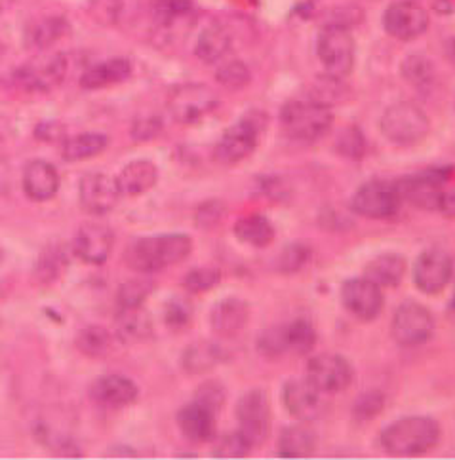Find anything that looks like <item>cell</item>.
Segmentation results:
<instances>
[{
  "mask_svg": "<svg viewBox=\"0 0 455 460\" xmlns=\"http://www.w3.org/2000/svg\"><path fill=\"white\" fill-rule=\"evenodd\" d=\"M311 259V248L303 242H294L284 248L276 261V269L284 274H294L305 267V262Z\"/></svg>",
  "mask_w": 455,
  "mask_h": 460,
  "instance_id": "37",
  "label": "cell"
},
{
  "mask_svg": "<svg viewBox=\"0 0 455 460\" xmlns=\"http://www.w3.org/2000/svg\"><path fill=\"white\" fill-rule=\"evenodd\" d=\"M22 185L27 199L46 202L54 199L59 190V173L54 168V164L46 160H32L23 170Z\"/></svg>",
  "mask_w": 455,
  "mask_h": 460,
  "instance_id": "21",
  "label": "cell"
},
{
  "mask_svg": "<svg viewBox=\"0 0 455 460\" xmlns=\"http://www.w3.org/2000/svg\"><path fill=\"white\" fill-rule=\"evenodd\" d=\"M453 274V261L442 250L421 253L414 267V282L425 295H438L446 289Z\"/></svg>",
  "mask_w": 455,
  "mask_h": 460,
  "instance_id": "16",
  "label": "cell"
},
{
  "mask_svg": "<svg viewBox=\"0 0 455 460\" xmlns=\"http://www.w3.org/2000/svg\"><path fill=\"white\" fill-rule=\"evenodd\" d=\"M107 146H109L107 136L88 131V134H78L75 137L65 139L61 155L67 162H83L102 155Z\"/></svg>",
  "mask_w": 455,
  "mask_h": 460,
  "instance_id": "31",
  "label": "cell"
},
{
  "mask_svg": "<svg viewBox=\"0 0 455 460\" xmlns=\"http://www.w3.org/2000/svg\"><path fill=\"white\" fill-rule=\"evenodd\" d=\"M67 265H69L67 252H65L63 245L54 243L50 248H46L37 261V267H35L37 280L40 284H52L58 280V278L63 276L65 270H67Z\"/></svg>",
  "mask_w": 455,
  "mask_h": 460,
  "instance_id": "35",
  "label": "cell"
},
{
  "mask_svg": "<svg viewBox=\"0 0 455 460\" xmlns=\"http://www.w3.org/2000/svg\"><path fill=\"white\" fill-rule=\"evenodd\" d=\"M433 332L434 318L425 306L408 301L397 308L391 333L400 347H419L431 339Z\"/></svg>",
  "mask_w": 455,
  "mask_h": 460,
  "instance_id": "10",
  "label": "cell"
},
{
  "mask_svg": "<svg viewBox=\"0 0 455 460\" xmlns=\"http://www.w3.org/2000/svg\"><path fill=\"white\" fill-rule=\"evenodd\" d=\"M259 352L265 358H279L288 350L286 341V327H272V330L265 332L259 337Z\"/></svg>",
  "mask_w": 455,
  "mask_h": 460,
  "instance_id": "44",
  "label": "cell"
},
{
  "mask_svg": "<svg viewBox=\"0 0 455 460\" xmlns=\"http://www.w3.org/2000/svg\"><path fill=\"white\" fill-rule=\"evenodd\" d=\"M223 361V350L214 342H194L183 352L182 366L191 375H202Z\"/></svg>",
  "mask_w": 455,
  "mask_h": 460,
  "instance_id": "33",
  "label": "cell"
},
{
  "mask_svg": "<svg viewBox=\"0 0 455 460\" xmlns=\"http://www.w3.org/2000/svg\"><path fill=\"white\" fill-rule=\"evenodd\" d=\"M317 451V434L305 424H294L282 430L279 453L284 458H305Z\"/></svg>",
  "mask_w": 455,
  "mask_h": 460,
  "instance_id": "28",
  "label": "cell"
},
{
  "mask_svg": "<svg viewBox=\"0 0 455 460\" xmlns=\"http://www.w3.org/2000/svg\"><path fill=\"white\" fill-rule=\"evenodd\" d=\"M341 301L351 314L361 322H373L385 305L381 286L371 282L370 278H351L341 288Z\"/></svg>",
  "mask_w": 455,
  "mask_h": 460,
  "instance_id": "13",
  "label": "cell"
},
{
  "mask_svg": "<svg viewBox=\"0 0 455 460\" xmlns=\"http://www.w3.org/2000/svg\"><path fill=\"white\" fill-rule=\"evenodd\" d=\"M115 248V234L105 225L86 223L76 230L73 240L75 255L86 265H103Z\"/></svg>",
  "mask_w": 455,
  "mask_h": 460,
  "instance_id": "18",
  "label": "cell"
},
{
  "mask_svg": "<svg viewBox=\"0 0 455 460\" xmlns=\"http://www.w3.org/2000/svg\"><path fill=\"white\" fill-rule=\"evenodd\" d=\"M218 107V95L206 84L177 86L168 97V111L180 124H194Z\"/></svg>",
  "mask_w": 455,
  "mask_h": 460,
  "instance_id": "8",
  "label": "cell"
},
{
  "mask_svg": "<svg viewBox=\"0 0 455 460\" xmlns=\"http://www.w3.org/2000/svg\"><path fill=\"white\" fill-rule=\"evenodd\" d=\"M80 206L92 216H105L117 208L122 199L117 179L105 173H88L80 179L78 187Z\"/></svg>",
  "mask_w": 455,
  "mask_h": 460,
  "instance_id": "15",
  "label": "cell"
},
{
  "mask_svg": "<svg viewBox=\"0 0 455 460\" xmlns=\"http://www.w3.org/2000/svg\"><path fill=\"white\" fill-rule=\"evenodd\" d=\"M448 314H450V318L455 322V293H453V297H451V301H450V306H448Z\"/></svg>",
  "mask_w": 455,
  "mask_h": 460,
  "instance_id": "52",
  "label": "cell"
},
{
  "mask_svg": "<svg viewBox=\"0 0 455 460\" xmlns=\"http://www.w3.org/2000/svg\"><path fill=\"white\" fill-rule=\"evenodd\" d=\"M385 31L397 40H414L429 27V13L414 3H397L383 13Z\"/></svg>",
  "mask_w": 455,
  "mask_h": 460,
  "instance_id": "17",
  "label": "cell"
},
{
  "mask_svg": "<svg viewBox=\"0 0 455 460\" xmlns=\"http://www.w3.org/2000/svg\"><path fill=\"white\" fill-rule=\"evenodd\" d=\"M153 320L143 310V306L134 308H119L117 316V337L122 342L134 344L143 342L153 337Z\"/></svg>",
  "mask_w": 455,
  "mask_h": 460,
  "instance_id": "27",
  "label": "cell"
},
{
  "mask_svg": "<svg viewBox=\"0 0 455 460\" xmlns=\"http://www.w3.org/2000/svg\"><path fill=\"white\" fill-rule=\"evenodd\" d=\"M75 344L80 354H85L88 358H105L111 350L112 344H115V337H112L105 327L100 325H90L80 330Z\"/></svg>",
  "mask_w": 455,
  "mask_h": 460,
  "instance_id": "34",
  "label": "cell"
},
{
  "mask_svg": "<svg viewBox=\"0 0 455 460\" xmlns=\"http://www.w3.org/2000/svg\"><path fill=\"white\" fill-rule=\"evenodd\" d=\"M182 434L194 443H206L216 438V411L194 400L180 409L175 417Z\"/></svg>",
  "mask_w": 455,
  "mask_h": 460,
  "instance_id": "22",
  "label": "cell"
},
{
  "mask_svg": "<svg viewBox=\"0 0 455 460\" xmlns=\"http://www.w3.org/2000/svg\"><path fill=\"white\" fill-rule=\"evenodd\" d=\"M438 211H442L446 217H453L455 219V189L442 194L441 208H438Z\"/></svg>",
  "mask_w": 455,
  "mask_h": 460,
  "instance_id": "51",
  "label": "cell"
},
{
  "mask_svg": "<svg viewBox=\"0 0 455 460\" xmlns=\"http://www.w3.org/2000/svg\"><path fill=\"white\" fill-rule=\"evenodd\" d=\"M284 134L298 143H315L334 126L332 109L318 100L288 102L281 111Z\"/></svg>",
  "mask_w": 455,
  "mask_h": 460,
  "instance_id": "3",
  "label": "cell"
},
{
  "mask_svg": "<svg viewBox=\"0 0 455 460\" xmlns=\"http://www.w3.org/2000/svg\"><path fill=\"white\" fill-rule=\"evenodd\" d=\"M317 54L334 78H345L354 67V39L347 25L330 23L320 31Z\"/></svg>",
  "mask_w": 455,
  "mask_h": 460,
  "instance_id": "5",
  "label": "cell"
},
{
  "mask_svg": "<svg viewBox=\"0 0 455 460\" xmlns=\"http://www.w3.org/2000/svg\"><path fill=\"white\" fill-rule=\"evenodd\" d=\"M69 63L63 54H44L15 71V80L27 92H52L67 76Z\"/></svg>",
  "mask_w": 455,
  "mask_h": 460,
  "instance_id": "7",
  "label": "cell"
},
{
  "mask_svg": "<svg viewBox=\"0 0 455 460\" xmlns=\"http://www.w3.org/2000/svg\"><path fill=\"white\" fill-rule=\"evenodd\" d=\"M39 129H44V134H42V131H37V137H39L40 141H56V139H59V136L63 134V128L58 126V124H54V122L40 124Z\"/></svg>",
  "mask_w": 455,
  "mask_h": 460,
  "instance_id": "50",
  "label": "cell"
},
{
  "mask_svg": "<svg viewBox=\"0 0 455 460\" xmlns=\"http://www.w3.org/2000/svg\"><path fill=\"white\" fill-rule=\"evenodd\" d=\"M235 236L252 248H267L274 240V226L265 216H244L235 223Z\"/></svg>",
  "mask_w": 455,
  "mask_h": 460,
  "instance_id": "29",
  "label": "cell"
},
{
  "mask_svg": "<svg viewBox=\"0 0 455 460\" xmlns=\"http://www.w3.org/2000/svg\"><path fill=\"white\" fill-rule=\"evenodd\" d=\"M448 54H450V59L451 63L455 65V39L450 42V48H448Z\"/></svg>",
  "mask_w": 455,
  "mask_h": 460,
  "instance_id": "53",
  "label": "cell"
},
{
  "mask_svg": "<svg viewBox=\"0 0 455 460\" xmlns=\"http://www.w3.org/2000/svg\"><path fill=\"white\" fill-rule=\"evenodd\" d=\"M286 341L291 352L298 356H307L317 347V330L307 320H296L286 325Z\"/></svg>",
  "mask_w": 455,
  "mask_h": 460,
  "instance_id": "36",
  "label": "cell"
},
{
  "mask_svg": "<svg viewBox=\"0 0 455 460\" xmlns=\"http://www.w3.org/2000/svg\"><path fill=\"white\" fill-rule=\"evenodd\" d=\"M406 272V261L398 253H385L366 267V278L381 288H397Z\"/></svg>",
  "mask_w": 455,
  "mask_h": 460,
  "instance_id": "30",
  "label": "cell"
},
{
  "mask_svg": "<svg viewBox=\"0 0 455 460\" xmlns=\"http://www.w3.org/2000/svg\"><path fill=\"white\" fill-rule=\"evenodd\" d=\"M352 366L337 354H318L307 366V379L324 394L343 392L352 383Z\"/></svg>",
  "mask_w": 455,
  "mask_h": 460,
  "instance_id": "14",
  "label": "cell"
},
{
  "mask_svg": "<svg viewBox=\"0 0 455 460\" xmlns=\"http://www.w3.org/2000/svg\"><path fill=\"white\" fill-rule=\"evenodd\" d=\"M402 75L410 84L421 86L431 80V65L425 58L412 56L402 63Z\"/></svg>",
  "mask_w": 455,
  "mask_h": 460,
  "instance_id": "46",
  "label": "cell"
},
{
  "mask_svg": "<svg viewBox=\"0 0 455 460\" xmlns=\"http://www.w3.org/2000/svg\"><path fill=\"white\" fill-rule=\"evenodd\" d=\"M381 447L393 456H417L434 449L441 441V426L429 417H406L381 432Z\"/></svg>",
  "mask_w": 455,
  "mask_h": 460,
  "instance_id": "2",
  "label": "cell"
},
{
  "mask_svg": "<svg viewBox=\"0 0 455 460\" xmlns=\"http://www.w3.org/2000/svg\"><path fill=\"white\" fill-rule=\"evenodd\" d=\"M231 48V35L229 31L221 25H210L206 27L194 46V54L204 63H216L219 61Z\"/></svg>",
  "mask_w": 455,
  "mask_h": 460,
  "instance_id": "32",
  "label": "cell"
},
{
  "mask_svg": "<svg viewBox=\"0 0 455 460\" xmlns=\"http://www.w3.org/2000/svg\"><path fill=\"white\" fill-rule=\"evenodd\" d=\"M189 0H155L153 10L155 18L160 22V25H172L177 20L185 18L191 12Z\"/></svg>",
  "mask_w": 455,
  "mask_h": 460,
  "instance_id": "42",
  "label": "cell"
},
{
  "mask_svg": "<svg viewBox=\"0 0 455 460\" xmlns=\"http://www.w3.org/2000/svg\"><path fill=\"white\" fill-rule=\"evenodd\" d=\"M262 128L263 120H257L254 114L238 120L221 136L214 149V158L225 166L246 160L255 151Z\"/></svg>",
  "mask_w": 455,
  "mask_h": 460,
  "instance_id": "6",
  "label": "cell"
},
{
  "mask_svg": "<svg viewBox=\"0 0 455 460\" xmlns=\"http://www.w3.org/2000/svg\"><path fill=\"white\" fill-rule=\"evenodd\" d=\"M225 398H227V390L223 385L216 383V381H208L204 383L199 390H197V402H201L202 405L210 407L212 411H218L223 407L225 403Z\"/></svg>",
  "mask_w": 455,
  "mask_h": 460,
  "instance_id": "47",
  "label": "cell"
},
{
  "mask_svg": "<svg viewBox=\"0 0 455 460\" xmlns=\"http://www.w3.org/2000/svg\"><path fill=\"white\" fill-rule=\"evenodd\" d=\"M151 293H153V284L149 280H129L122 284L119 289V295H117L119 308L143 306V303L147 301Z\"/></svg>",
  "mask_w": 455,
  "mask_h": 460,
  "instance_id": "38",
  "label": "cell"
},
{
  "mask_svg": "<svg viewBox=\"0 0 455 460\" xmlns=\"http://www.w3.org/2000/svg\"><path fill=\"white\" fill-rule=\"evenodd\" d=\"M385 407V398L381 392H366L364 396L359 398L354 403V417L359 420H371L376 419Z\"/></svg>",
  "mask_w": 455,
  "mask_h": 460,
  "instance_id": "45",
  "label": "cell"
},
{
  "mask_svg": "<svg viewBox=\"0 0 455 460\" xmlns=\"http://www.w3.org/2000/svg\"><path fill=\"white\" fill-rule=\"evenodd\" d=\"M191 318H192V310L185 301L174 299L166 305L165 320H166V325H170L172 330H183V327L189 325Z\"/></svg>",
  "mask_w": 455,
  "mask_h": 460,
  "instance_id": "48",
  "label": "cell"
},
{
  "mask_svg": "<svg viewBox=\"0 0 455 460\" xmlns=\"http://www.w3.org/2000/svg\"><path fill=\"white\" fill-rule=\"evenodd\" d=\"M132 76V63L126 58H112L102 63L92 65L80 76V88L83 90H102L120 84V82Z\"/></svg>",
  "mask_w": 455,
  "mask_h": 460,
  "instance_id": "24",
  "label": "cell"
},
{
  "mask_svg": "<svg viewBox=\"0 0 455 460\" xmlns=\"http://www.w3.org/2000/svg\"><path fill=\"white\" fill-rule=\"evenodd\" d=\"M252 449H254L252 443L238 430L221 438L214 449V455L218 458H242L246 456Z\"/></svg>",
  "mask_w": 455,
  "mask_h": 460,
  "instance_id": "43",
  "label": "cell"
},
{
  "mask_svg": "<svg viewBox=\"0 0 455 460\" xmlns=\"http://www.w3.org/2000/svg\"><path fill=\"white\" fill-rule=\"evenodd\" d=\"M322 394L308 379H290L282 388V402L291 417L315 420L324 411Z\"/></svg>",
  "mask_w": 455,
  "mask_h": 460,
  "instance_id": "19",
  "label": "cell"
},
{
  "mask_svg": "<svg viewBox=\"0 0 455 460\" xmlns=\"http://www.w3.org/2000/svg\"><path fill=\"white\" fill-rule=\"evenodd\" d=\"M250 71L242 61H229L218 71V82L227 90H242L250 84Z\"/></svg>",
  "mask_w": 455,
  "mask_h": 460,
  "instance_id": "40",
  "label": "cell"
},
{
  "mask_svg": "<svg viewBox=\"0 0 455 460\" xmlns=\"http://www.w3.org/2000/svg\"><path fill=\"white\" fill-rule=\"evenodd\" d=\"M71 32L69 22L61 15H46V18L29 23L25 31V46L29 50H50V48Z\"/></svg>",
  "mask_w": 455,
  "mask_h": 460,
  "instance_id": "25",
  "label": "cell"
},
{
  "mask_svg": "<svg viewBox=\"0 0 455 460\" xmlns=\"http://www.w3.org/2000/svg\"><path fill=\"white\" fill-rule=\"evenodd\" d=\"M448 173V170H427L402 179L400 183H397L400 199L421 209H438L441 208L444 194L442 185L446 183Z\"/></svg>",
  "mask_w": 455,
  "mask_h": 460,
  "instance_id": "12",
  "label": "cell"
},
{
  "mask_svg": "<svg viewBox=\"0 0 455 460\" xmlns=\"http://www.w3.org/2000/svg\"><path fill=\"white\" fill-rule=\"evenodd\" d=\"M221 282V272L218 269H194L183 278V286L191 293H206Z\"/></svg>",
  "mask_w": 455,
  "mask_h": 460,
  "instance_id": "41",
  "label": "cell"
},
{
  "mask_svg": "<svg viewBox=\"0 0 455 460\" xmlns=\"http://www.w3.org/2000/svg\"><path fill=\"white\" fill-rule=\"evenodd\" d=\"M431 131V120L424 109L414 103H397L381 117V134L398 146H412L425 141Z\"/></svg>",
  "mask_w": 455,
  "mask_h": 460,
  "instance_id": "4",
  "label": "cell"
},
{
  "mask_svg": "<svg viewBox=\"0 0 455 460\" xmlns=\"http://www.w3.org/2000/svg\"><path fill=\"white\" fill-rule=\"evenodd\" d=\"M192 252V240L185 234H166L139 238L128 245L126 265L141 274L165 270L185 261Z\"/></svg>",
  "mask_w": 455,
  "mask_h": 460,
  "instance_id": "1",
  "label": "cell"
},
{
  "mask_svg": "<svg viewBox=\"0 0 455 460\" xmlns=\"http://www.w3.org/2000/svg\"><path fill=\"white\" fill-rule=\"evenodd\" d=\"M402 204L397 185L385 181H370L352 196V209L366 219H388L398 213Z\"/></svg>",
  "mask_w": 455,
  "mask_h": 460,
  "instance_id": "11",
  "label": "cell"
},
{
  "mask_svg": "<svg viewBox=\"0 0 455 460\" xmlns=\"http://www.w3.org/2000/svg\"><path fill=\"white\" fill-rule=\"evenodd\" d=\"M250 320V306L242 299H223L214 305L210 312V325H212L214 333L221 337H233L240 333L246 327Z\"/></svg>",
  "mask_w": 455,
  "mask_h": 460,
  "instance_id": "23",
  "label": "cell"
},
{
  "mask_svg": "<svg viewBox=\"0 0 455 460\" xmlns=\"http://www.w3.org/2000/svg\"><path fill=\"white\" fill-rule=\"evenodd\" d=\"M3 259H4V252H3V250H0V262H3Z\"/></svg>",
  "mask_w": 455,
  "mask_h": 460,
  "instance_id": "55",
  "label": "cell"
},
{
  "mask_svg": "<svg viewBox=\"0 0 455 460\" xmlns=\"http://www.w3.org/2000/svg\"><path fill=\"white\" fill-rule=\"evenodd\" d=\"M139 396L136 383L122 375H103L90 386V400L105 409H124Z\"/></svg>",
  "mask_w": 455,
  "mask_h": 460,
  "instance_id": "20",
  "label": "cell"
},
{
  "mask_svg": "<svg viewBox=\"0 0 455 460\" xmlns=\"http://www.w3.org/2000/svg\"><path fill=\"white\" fill-rule=\"evenodd\" d=\"M236 420L240 432L252 447H259L271 434V405L262 390L246 392L236 403Z\"/></svg>",
  "mask_w": 455,
  "mask_h": 460,
  "instance_id": "9",
  "label": "cell"
},
{
  "mask_svg": "<svg viewBox=\"0 0 455 460\" xmlns=\"http://www.w3.org/2000/svg\"><path fill=\"white\" fill-rule=\"evenodd\" d=\"M160 128H162V124L156 119H145V120H138L134 124L132 134L139 141H147V139H153L158 134Z\"/></svg>",
  "mask_w": 455,
  "mask_h": 460,
  "instance_id": "49",
  "label": "cell"
},
{
  "mask_svg": "<svg viewBox=\"0 0 455 460\" xmlns=\"http://www.w3.org/2000/svg\"><path fill=\"white\" fill-rule=\"evenodd\" d=\"M4 50H6V48H4V44H3V42H0V58H3V56H4Z\"/></svg>",
  "mask_w": 455,
  "mask_h": 460,
  "instance_id": "54",
  "label": "cell"
},
{
  "mask_svg": "<svg viewBox=\"0 0 455 460\" xmlns=\"http://www.w3.org/2000/svg\"><path fill=\"white\" fill-rule=\"evenodd\" d=\"M158 181V168L149 160H134L126 164L117 177L122 196H139L151 190Z\"/></svg>",
  "mask_w": 455,
  "mask_h": 460,
  "instance_id": "26",
  "label": "cell"
},
{
  "mask_svg": "<svg viewBox=\"0 0 455 460\" xmlns=\"http://www.w3.org/2000/svg\"><path fill=\"white\" fill-rule=\"evenodd\" d=\"M335 149L341 156L351 158V160H361L366 153V139L362 136V131L356 126H349L347 129L341 131V136L337 137Z\"/></svg>",
  "mask_w": 455,
  "mask_h": 460,
  "instance_id": "39",
  "label": "cell"
}]
</instances>
